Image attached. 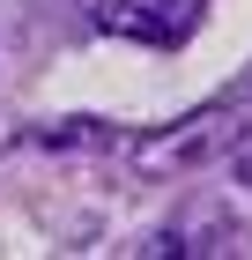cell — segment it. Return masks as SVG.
Instances as JSON below:
<instances>
[{"label":"cell","instance_id":"1","mask_svg":"<svg viewBox=\"0 0 252 260\" xmlns=\"http://www.w3.org/2000/svg\"><path fill=\"white\" fill-rule=\"evenodd\" d=\"M252 134V67L223 89V97H208L200 112H186V119L156 126V134H141L126 156L141 164V171H200V164L230 156L237 141Z\"/></svg>","mask_w":252,"mask_h":260},{"label":"cell","instance_id":"2","mask_svg":"<svg viewBox=\"0 0 252 260\" xmlns=\"http://www.w3.org/2000/svg\"><path fill=\"white\" fill-rule=\"evenodd\" d=\"M208 15V0H97V30L126 45H186Z\"/></svg>","mask_w":252,"mask_h":260},{"label":"cell","instance_id":"3","mask_svg":"<svg viewBox=\"0 0 252 260\" xmlns=\"http://www.w3.org/2000/svg\"><path fill=\"white\" fill-rule=\"evenodd\" d=\"M237 245H245V231H237V216L230 208H223V201H186V208H178L171 223H163V231H156L149 245H141V253L149 260H186V253H237Z\"/></svg>","mask_w":252,"mask_h":260},{"label":"cell","instance_id":"4","mask_svg":"<svg viewBox=\"0 0 252 260\" xmlns=\"http://www.w3.org/2000/svg\"><path fill=\"white\" fill-rule=\"evenodd\" d=\"M237 179H245V186H252V149H245V156H237Z\"/></svg>","mask_w":252,"mask_h":260}]
</instances>
